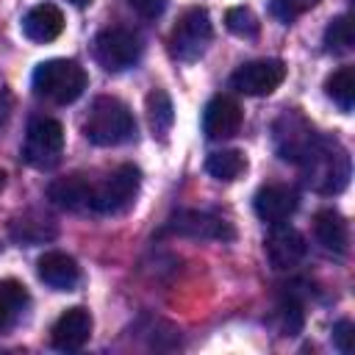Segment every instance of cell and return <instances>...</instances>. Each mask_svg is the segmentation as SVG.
Masks as SVG:
<instances>
[{
    "instance_id": "obj_16",
    "label": "cell",
    "mask_w": 355,
    "mask_h": 355,
    "mask_svg": "<svg viewBox=\"0 0 355 355\" xmlns=\"http://www.w3.org/2000/svg\"><path fill=\"white\" fill-rule=\"evenodd\" d=\"M92 194H94V183L83 175H67L47 186L50 202L64 211H92Z\"/></svg>"
},
{
    "instance_id": "obj_22",
    "label": "cell",
    "mask_w": 355,
    "mask_h": 355,
    "mask_svg": "<svg viewBox=\"0 0 355 355\" xmlns=\"http://www.w3.org/2000/svg\"><path fill=\"white\" fill-rule=\"evenodd\" d=\"M205 169H208L211 178L230 183V180H236V178L247 169V158H244L239 150H216V153L208 155Z\"/></svg>"
},
{
    "instance_id": "obj_13",
    "label": "cell",
    "mask_w": 355,
    "mask_h": 355,
    "mask_svg": "<svg viewBox=\"0 0 355 355\" xmlns=\"http://www.w3.org/2000/svg\"><path fill=\"white\" fill-rule=\"evenodd\" d=\"M89 336H92V313H89L86 308H80V305L67 308V311L55 319V324H53V330H50V341H53V347L61 349V352H75V349H80V347L89 341Z\"/></svg>"
},
{
    "instance_id": "obj_25",
    "label": "cell",
    "mask_w": 355,
    "mask_h": 355,
    "mask_svg": "<svg viewBox=\"0 0 355 355\" xmlns=\"http://www.w3.org/2000/svg\"><path fill=\"white\" fill-rule=\"evenodd\" d=\"M225 25H227L230 33H236V36H241V39H255L258 31H261V22H258L255 11L247 8V6H233V8H227Z\"/></svg>"
},
{
    "instance_id": "obj_15",
    "label": "cell",
    "mask_w": 355,
    "mask_h": 355,
    "mask_svg": "<svg viewBox=\"0 0 355 355\" xmlns=\"http://www.w3.org/2000/svg\"><path fill=\"white\" fill-rule=\"evenodd\" d=\"M36 275L44 286L55 288V291H72L80 283V266L72 255L61 252V250H47L39 261H36Z\"/></svg>"
},
{
    "instance_id": "obj_8",
    "label": "cell",
    "mask_w": 355,
    "mask_h": 355,
    "mask_svg": "<svg viewBox=\"0 0 355 355\" xmlns=\"http://www.w3.org/2000/svg\"><path fill=\"white\" fill-rule=\"evenodd\" d=\"M316 141V133L313 128L305 122L302 114L297 111H283L280 119L275 122V150L283 161H294V164H302L305 155L311 153Z\"/></svg>"
},
{
    "instance_id": "obj_20",
    "label": "cell",
    "mask_w": 355,
    "mask_h": 355,
    "mask_svg": "<svg viewBox=\"0 0 355 355\" xmlns=\"http://www.w3.org/2000/svg\"><path fill=\"white\" fill-rule=\"evenodd\" d=\"M324 94L344 111L349 114L355 105V69L352 67H338L327 80H324Z\"/></svg>"
},
{
    "instance_id": "obj_30",
    "label": "cell",
    "mask_w": 355,
    "mask_h": 355,
    "mask_svg": "<svg viewBox=\"0 0 355 355\" xmlns=\"http://www.w3.org/2000/svg\"><path fill=\"white\" fill-rule=\"evenodd\" d=\"M3 183H6V175H3V172H0V189H3Z\"/></svg>"
},
{
    "instance_id": "obj_12",
    "label": "cell",
    "mask_w": 355,
    "mask_h": 355,
    "mask_svg": "<svg viewBox=\"0 0 355 355\" xmlns=\"http://www.w3.org/2000/svg\"><path fill=\"white\" fill-rule=\"evenodd\" d=\"M241 119H244L241 105L227 94H216L208 100L202 111V133L208 139H230L239 133Z\"/></svg>"
},
{
    "instance_id": "obj_24",
    "label": "cell",
    "mask_w": 355,
    "mask_h": 355,
    "mask_svg": "<svg viewBox=\"0 0 355 355\" xmlns=\"http://www.w3.org/2000/svg\"><path fill=\"white\" fill-rule=\"evenodd\" d=\"M55 227L47 219H17L11 225V239L19 244H42L44 239H53Z\"/></svg>"
},
{
    "instance_id": "obj_23",
    "label": "cell",
    "mask_w": 355,
    "mask_h": 355,
    "mask_svg": "<svg viewBox=\"0 0 355 355\" xmlns=\"http://www.w3.org/2000/svg\"><path fill=\"white\" fill-rule=\"evenodd\" d=\"M355 44V33H352V19L347 14L341 17H333L324 28V47L327 53L333 55H341V53H349Z\"/></svg>"
},
{
    "instance_id": "obj_1",
    "label": "cell",
    "mask_w": 355,
    "mask_h": 355,
    "mask_svg": "<svg viewBox=\"0 0 355 355\" xmlns=\"http://www.w3.org/2000/svg\"><path fill=\"white\" fill-rule=\"evenodd\" d=\"M83 136L97 147H116L136 136V119L119 97H94L83 119Z\"/></svg>"
},
{
    "instance_id": "obj_10",
    "label": "cell",
    "mask_w": 355,
    "mask_h": 355,
    "mask_svg": "<svg viewBox=\"0 0 355 355\" xmlns=\"http://www.w3.org/2000/svg\"><path fill=\"white\" fill-rule=\"evenodd\" d=\"M164 233H178V236H189V239H208V241H230L236 236V230L230 227V222H225L216 214L208 211H178Z\"/></svg>"
},
{
    "instance_id": "obj_11",
    "label": "cell",
    "mask_w": 355,
    "mask_h": 355,
    "mask_svg": "<svg viewBox=\"0 0 355 355\" xmlns=\"http://www.w3.org/2000/svg\"><path fill=\"white\" fill-rule=\"evenodd\" d=\"M269 227H272V230H269L266 239H263L266 261H269L272 269H277V272H283V269H294V266L305 258V252H308L305 236H302L297 227L286 225V222H280V225H269Z\"/></svg>"
},
{
    "instance_id": "obj_19",
    "label": "cell",
    "mask_w": 355,
    "mask_h": 355,
    "mask_svg": "<svg viewBox=\"0 0 355 355\" xmlns=\"http://www.w3.org/2000/svg\"><path fill=\"white\" fill-rule=\"evenodd\" d=\"M25 308H28V288L14 277L0 280V333L14 327Z\"/></svg>"
},
{
    "instance_id": "obj_29",
    "label": "cell",
    "mask_w": 355,
    "mask_h": 355,
    "mask_svg": "<svg viewBox=\"0 0 355 355\" xmlns=\"http://www.w3.org/2000/svg\"><path fill=\"white\" fill-rule=\"evenodd\" d=\"M69 3H72V6H78V8H83V6H89L92 0H69Z\"/></svg>"
},
{
    "instance_id": "obj_7",
    "label": "cell",
    "mask_w": 355,
    "mask_h": 355,
    "mask_svg": "<svg viewBox=\"0 0 355 355\" xmlns=\"http://www.w3.org/2000/svg\"><path fill=\"white\" fill-rule=\"evenodd\" d=\"M92 53L105 72H122L141 58V39L128 28H105L94 36Z\"/></svg>"
},
{
    "instance_id": "obj_28",
    "label": "cell",
    "mask_w": 355,
    "mask_h": 355,
    "mask_svg": "<svg viewBox=\"0 0 355 355\" xmlns=\"http://www.w3.org/2000/svg\"><path fill=\"white\" fill-rule=\"evenodd\" d=\"M128 6H130L133 11H139L144 19H155V17L164 14L166 0H128Z\"/></svg>"
},
{
    "instance_id": "obj_6",
    "label": "cell",
    "mask_w": 355,
    "mask_h": 355,
    "mask_svg": "<svg viewBox=\"0 0 355 355\" xmlns=\"http://www.w3.org/2000/svg\"><path fill=\"white\" fill-rule=\"evenodd\" d=\"M64 153V128L53 116H36L28 125L22 158L36 169H53Z\"/></svg>"
},
{
    "instance_id": "obj_9",
    "label": "cell",
    "mask_w": 355,
    "mask_h": 355,
    "mask_svg": "<svg viewBox=\"0 0 355 355\" xmlns=\"http://www.w3.org/2000/svg\"><path fill=\"white\" fill-rule=\"evenodd\" d=\"M286 78V64L277 58H261V61H250L241 64L233 75H230V86L241 94L250 97H263L272 94Z\"/></svg>"
},
{
    "instance_id": "obj_17",
    "label": "cell",
    "mask_w": 355,
    "mask_h": 355,
    "mask_svg": "<svg viewBox=\"0 0 355 355\" xmlns=\"http://www.w3.org/2000/svg\"><path fill=\"white\" fill-rule=\"evenodd\" d=\"M61 31H64V14L53 3H39L22 17V36L36 44H47L58 39Z\"/></svg>"
},
{
    "instance_id": "obj_18",
    "label": "cell",
    "mask_w": 355,
    "mask_h": 355,
    "mask_svg": "<svg viewBox=\"0 0 355 355\" xmlns=\"http://www.w3.org/2000/svg\"><path fill=\"white\" fill-rule=\"evenodd\" d=\"M313 233L319 239V244L330 252H347V244H349V225L347 219L333 211V208H322L316 216H313Z\"/></svg>"
},
{
    "instance_id": "obj_5",
    "label": "cell",
    "mask_w": 355,
    "mask_h": 355,
    "mask_svg": "<svg viewBox=\"0 0 355 355\" xmlns=\"http://www.w3.org/2000/svg\"><path fill=\"white\" fill-rule=\"evenodd\" d=\"M211 36H214V25H211L208 11L194 6V8L183 11L178 25L172 28V33H169V53L178 61H197L205 53V47L211 44Z\"/></svg>"
},
{
    "instance_id": "obj_26",
    "label": "cell",
    "mask_w": 355,
    "mask_h": 355,
    "mask_svg": "<svg viewBox=\"0 0 355 355\" xmlns=\"http://www.w3.org/2000/svg\"><path fill=\"white\" fill-rule=\"evenodd\" d=\"M313 6H319V0H275V3H272V11H275L283 22H291L297 14L311 11Z\"/></svg>"
},
{
    "instance_id": "obj_14",
    "label": "cell",
    "mask_w": 355,
    "mask_h": 355,
    "mask_svg": "<svg viewBox=\"0 0 355 355\" xmlns=\"http://www.w3.org/2000/svg\"><path fill=\"white\" fill-rule=\"evenodd\" d=\"M297 191L291 186H283V183H269L263 189H258L255 200H252V208H255V216L266 225H280L286 222L294 211H297Z\"/></svg>"
},
{
    "instance_id": "obj_27",
    "label": "cell",
    "mask_w": 355,
    "mask_h": 355,
    "mask_svg": "<svg viewBox=\"0 0 355 355\" xmlns=\"http://www.w3.org/2000/svg\"><path fill=\"white\" fill-rule=\"evenodd\" d=\"M352 338H355V327L349 319H341L333 324V344L341 349V352H352Z\"/></svg>"
},
{
    "instance_id": "obj_4",
    "label": "cell",
    "mask_w": 355,
    "mask_h": 355,
    "mask_svg": "<svg viewBox=\"0 0 355 355\" xmlns=\"http://www.w3.org/2000/svg\"><path fill=\"white\" fill-rule=\"evenodd\" d=\"M139 186H141V172L133 164L116 166L111 175H105V180L94 183L92 211L94 214H122L125 208L133 205Z\"/></svg>"
},
{
    "instance_id": "obj_21",
    "label": "cell",
    "mask_w": 355,
    "mask_h": 355,
    "mask_svg": "<svg viewBox=\"0 0 355 355\" xmlns=\"http://www.w3.org/2000/svg\"><path fill=\"white\" fill-rule=\"evenodd\" d=\"M147 119H150V130L155 136H166L172 122H175V108H172V100L164 89H153L147 94Z\"/></svg>"
},
{
    "instance_id": "obj_3",
    "label": "cell",
    "mask_w": 355,
    "mask_h": 355,
    "mask_svg": "<svg viewBox=\"0 0 355 355\" xmlns=\"http://www.w3.org/2000/svg\"><path fill=\"white\" fill-rule=\"evenodd\" d=\"M302 166H305V183L322 194H336L349 180V155L336 139L330 141L316 136Z\"/></svg>"
},
{
    "instance_id": "obj_2",
    "label": "cell",
    "mask_w": 355,
    "mask_h": 355,
    "mask_svg": "<svg viewBox=\"0 0 355 355\" xmlns=\"http://www.w3.org/2000/svg\"><path fill=\"white\" fill-rule=\"evenodd\" d=\"M31 86H33L36 97L67 105V103H75L86 92L89 75L72 58H50V61L36 64V69L31 75Z\"/></svg>"
}]
</instances>
